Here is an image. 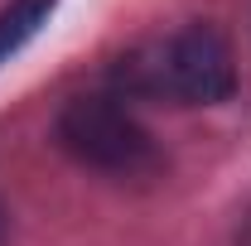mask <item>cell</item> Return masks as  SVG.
Here are the masks:
<instances>
[{"label":"cell","instance_id":"1","mask_svg":"<svg viewBox=\"0 0 251 246\" xmlns=\"http://www.w3.org/2000/svg\"><path fill=\"white\" fill-rule=\"evenodd\" d=\"M116 82L126 97H155V101L169 97L188 106H218L237 92V63L213 25H188L164 44L130 49L116 63Z\"/></svg>","mask_w":251,"mask_h":246},{"label":"cell","instance_id":"3","mask_svg":"<svg viewBox=\"0 0 251 246\" xmlns=\"http://www.w3.org/2000/svg\"><path fill=\"white\" fill-rule=\"evenodd\" d=\"M53 5H58V0H10V5L0 10V63H10L34 34L49 25Z\"/></svg>","mask_w":251,"mask_h":246},{"label":"cell","instance_id":"2","mask_svg":"<svg viewBox=\"0 0 251 246\" xmlns=\"http://www.w3.org/2000/svg\"><path fill=\"white\" fill-rule=\"evenodd\" d=\"M58 140L77 164L116 174V179L150 174L159 164V150L145 135V125L106 97H73L58 111Z\"/></svg>","mask_w":251,"mask_h":246},{"label":"cell","instance_id":"4","mask_svg":"<svg viewBox=\"0 0 251 246\" xmlns=\"http://www.w3.org/2000/svg\"><path fill=\"white\" fill-rule=\"evenodd\" d=\"M237 246H251V217H247V227H242V242Z\"/></svg>","mask_w":251,"mask_h":246},{"label":"cell","instance_id":"5","mask_svg":"<svg viewBox=\"0 0 251 246\" xmlns=\"http://www.w3.org/2000/svg\"><path fill=\"white\" fill-rule=\"evenodd\" d=\"M0 242H5V203H0Z\"/></svg>","mask_w":251,"mask_h":246}]
</instances>
